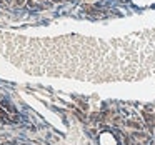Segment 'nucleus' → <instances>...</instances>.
Masks as SVG:
<instances>
[{
    "label": "nucleus",
    "mask_w": 155,
    "mask_h": 145,
    "mask_svg": "<svg viewBox=\"0 0 155 145\" xmlns=\"http://www.w3.org/2000/svg\"><path fill=\"white\" fill-rule=\"evenodd\" d=\"M134 4L140 5V7H147V5L155 4V0H134Z\"/></svg>",
    "instance_id": "nucleus-1"
}]
</instances>
